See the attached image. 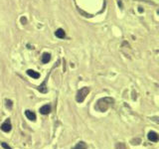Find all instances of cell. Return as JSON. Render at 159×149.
Segmentation results:
<instances>
[{"mask_svg": "<svg viewBox=\"0 0 159 149\" xmlns=\"http://www.w3.org/2000/svg\"><path fill=\"white\" fill-rule=\"evenodd\" d=\"M114 98H108V96H106V98H100V100H98L97 104L95 106V108L97 110H99V112H106L110 106H114Z\"/></svg>", "mask_w": 159, "mask_h": 149, "instance_id": "obj_1", "label": "cell"}, {"mask_svg": "<svg viewBox=\"0 0 159 149\" xmlns=\"http://www.w3.org/2000/svg\"><path fill=\"white\" fill-rule=\"evenodd\" d=\"M89 93H90V88H88V87L82 88L80 91H78V93L76 94V100L78 102H80V104L83 102L84 100H86V98H87Z\"/></svg>", "mask_w": 159, "mask_h": 149, "instance_id": "obj_2", "label": "cell"}, {"mask_svg": "<svg viewBox=\"0 0 159 149\" xmlns=\"http://www.w3.org/2000/svg\"><path fill=\"white\" fill-rule=\"evenodd\" d=\"M51 72H52V70H51ZM51 72L48 74L47 77H46V79H45V81L43 82V84H42V85H40L39 87L37 88L40 93H42V94H47L48 93V87H47V85H46V84H47V81H48V79H49V76H50V74H51Z\"/></svg>", "mask_w": 159, "mask_h": 149, "instance_id": "obj_3", "label": "cell"}, {"mask_svg": "<svg viewBox=\"0 0 159 149\" xmlns=\"http://www.w3.org/2000/svg\"><path fill=\"white\" fill-rule=\"evenodd\" d=\"M0 128H1V130L4 131V132H9L10 130H11V128H12L11 120H10L9 118H7V119H6V120L4 121V122L1 124Z\"/></svg>", "mask_w": 159, "mask_h": 149, "instance_id": "obj_4", "label": "cell"}, {"mask_svg": "<svg viewBox=\"0 0 159 149\" xmlns=\"http://www.w3.org/2000/svg\"><path fill=\"white\" fill-rule=\"evenodd\" d=\"M51 112V106L50 104H45V106H43L41 108H40V113L41 114H49V113Z\"/></svg>", "mask_w": 159, "mask_h": 149, "instance_id": "obj_5", "label": "cell"}, {"mask_svg": "<svg viewBox=\"0 0 159 149\" xmlns=\"http://www.w3.org/2000/svg\"><path fill=\"white\" fill-rule=\"evenodd\" d=\"M148 139L151 142H157L158 141V134L155 131H150L147 135Z\"/></svg>", "mask_w": 159, "mask_h": 149, "instance_id": "obj_6", "label": "cell"}, {"mask_svg": "<svg viewBox=\"0 0 159 149\" xmlns=\"http://www.w3.org/2000/svg\"><path fill=\"white\" fill-rule=\"evenodd\" d=\"M25 115L27 116V118L30 119V120L32 121H35L36 120V114H35L33 112H31V110H25Z\"/></svg>", "mask_w": 159, "mask_h": 149, "instance_id": "obj_7", "label": "cell"}, {"mask_svg": "<svg viewBox=\"0 0 159 149\" xmlns=\"http://www.w3.org/2000/svg\"><path fill=\"white\" fill-rule=\"evenodd\" d=\"M55 35H56V37H58L59 39H64V38L66 37V33H65L64 29H62V28L57 29L55 32Z\"/></svg>", "mask_w": 159, "mask_h": 149, "instance_id": "obj_8", "label": "cell"}, {"mask_svg": "<svg viewBox=\"0 0 159 149\" xmlns=\"http://www.w3.org/2000/svg\"><path fill=\"white\" fill-rule=\"evenodd\" d=\"M27 75L30 76V77L33 78V79H39L40 78V74L34 70H27Z\"/></svg>", "mask_w": 159, "mask_h": 149, "instance_id": "obj_9", "label": "cell"}, {"mask_svg": "<svg viewBox=\"0 0 159 149\" xmlns=\"http://www.w3.org/2000/svg\"><path fill=\"white\" fill-rule=\"evenodd\" d=\"M51 60V54L50 53H44L42 55V63L43 64H48Z\"/></svg>", "mask_w": 159, "mask_h": 149, "instance_id": "obj_10", "label": "cell"}, {"mask_svg": "<svg viewBox=\"0 0 159 149\" xmlns=\"http://www.w3.org/2000/svg\"><path fill=\"white\" fill-rule=\"evenodd\" d=\"M87 148H88V146H87V144H86L85 142L80 141V142H78V144H77V145L75 146L73 149H87Z\"/></svg>", "mask_w": 159, "mask_h": 149, "instance_id": "obj_11", "label": "cell"}, {"mask_svg": "<svg viewBox=\"0 0 159 149\" xmlns=\"http://www.w3.org/2000/svg\"><path fill=\"white\" fill-rule=\"evenodd\" d=\"M5 106L8 110H12V108H13V102L10 100H5Z\"/></svg>", "mask_w": 159, "mask_h": 149, "instance_id": "obj_12", "label": "cell"}, {"mask_svg": "<svg viewBox=\"0 0 159 149\" xmlns=\"http://www.w3.org/2000/svg\"><path fill=\"white\" fill-rule=\"evenodd\" d=\"M116 149H126V147H125V144L124 143H118L116 144Z\"/></svg>", "mask_w": 159, "mask_h": 149, "instance_id": "obj_13", "label": "cell"}, {"mask_svg": "<svg viewBox=\"0 0 159 149\" xmlns=\"http://www.w3.org/2000/svg\"><path fill=\"white\" fill-rule=\"evenodd\" d=\"M1 145H2V147H3V148H5V149H12L11 147H10L9 145H8L7 143H5V142H2V143H1Z\"/></svg>", "mask_w": 159, "mask_h": 149, "instance_id": "obj_14", "label": "cell"}, {"mask_svg": "<svg viewBox=\"0 0 159 149\" xmlns=\"http://www.w3.org/2000/svg\"><path fill=\"white\" fill-rule=\"evenodd\" d=\"M20 21H21V23H22L23 25H25V24L27 23V19H26V17H21Z\"/></svg>", "mask_w": 159, "mask_h": 149, "instance_id": "obj_15", "label": "cell"}, {"mask_svg": "<svg viewBox=\"0 0 159 149\" xmlns=\"http://www.w3.org/2000/svg\"><path fill=\"white\" fill-rule=\"evenodd\" d=\"M138 11H139V12H142V11H143V9H142V7H138Z\"/></svg>", "mask_w": 159, "mask_h": 149, "instance_id": "obj_16", "label": "cell"}, {"mask_svg": "<svg viewBox=\"0 0 159 149\" xmlns=\"http://www.w3.org/2000/svg\"><path fill=\"white\" fill-rule=\"evenodd\" d=\"M138 1H146V0H138Z\"/></svg>", "mask_w": 159, "mask_h": 149, "instance_id": "obj_17", "label": "cell"}]
</instances>
